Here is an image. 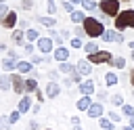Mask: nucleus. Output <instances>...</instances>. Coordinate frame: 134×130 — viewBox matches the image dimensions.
Returning <instances> with one entry per match:
<instances>
[{
    "label": "nucleus",
    "mask_w": 134,
    "mask_h": 130,
    "mask_svg": "<svg viewBox=\"0 0 134 130\" xmlns=\"http://www.w3.org/2000/svg\"><path fill=\"white\" fill-rule=\"evenodd\" d=\"M23 50H25V55H34V42H27L23 46Z\"/></svg>",
    "instance_id": "nucleus-43"
},
{
    "label": "nucleus",
    "mask_w": 134,
    "mask_h": 130,
    "mask_svg": "<svg viewBox=\"0 0 134 130\" xmlns=\"http://www.w3.org/2000/svg\"><path fill=\"white\" fill-rule=\"evenodd\" d=\"M84 44H86V42H84L82 38H75V36L69 40V46H71L73 50H77V48H84Z\"/></svg>",
    "instance_id": "nucleus-31"
},
{
    "label": "nucleus",
    "mask_w": 134,
    "mask_h": 130,
    "mask_svg": "<svg viewBox=\"0 0 134 130\" xmlns=\"http://www.w3.org/2000/svg\"><path fill=\"white\" fill-rule=\"evenodd\" d=\"M17 63L19 61H15L10 57H4L2 63H0V67H2V71H17Z\"/></svg>",
    "instance_id": "nucleus-18"
},
{
    "label": "nucleus",
    "mask_w": 134,
    "mask_h": 130,
    "mask_svg": "<svg viewBox=\"0 0 134 130\" xmlns=\"http://www.w3.org/2000/svg\"><path fill=\"white\" fill-rule=\"evenodd\" d=\"M75 67H77V73H82L84 78H90V75H92V63H90L88 59H80V61L75 63Z\"/></svg>",
    "instance_id": "nucleus-10"
},
{
    "label": "nucleus",
    "mask_w": 134,
    "mask_h": 130,
    "mask_svg": "<svg viewBox=\"0 0 134 130\" xmlns=\"http://www.w3.org/2000/svg\"><path fill=\"white\" fill-rule=\"evenodd\" d=\"M40 107H42V105H40V103H36V105L31 107V113H40Z\"/></svg>",
    "instance_id": "nucleus-49"
},
{
    "label": "nucleus",
    "mask_w": 134,
    "mask_h": 130,
    "mask_svg": "<svg viewBox=\"0 0 134 130\" xmlns=\"http://www.w3.org/2000/svg\"><path fill=\"white\" fill-rule=\"evenodd\" d=\"M10 40H13L15 46H25V31H23V29H13Z\"/></svg>",
    "instance_id": "nucleus-16"
},
{
    "label": "nucleus",
    "mask_w": 134,
    "mask_h": 130,
    "mask_svg": "<svg viewBox=\"0 0 134 130\" xmlns=\"http://www.w3.org/2000/svg\"><path fill=\"white\" fill-rule=\"evenodd\" d=\"M82 8H84V13H90L92 17H98V13H100L96 0H82Z\"/></svg>",
    "instance_id": "nucleus-13"
},
{
    "label": "nucleus",
    "mask_w": 134,
    "mask_h": 130,
    "mask_svg": "<svg viewBox=\"0 0 134 130\" xmlns=\"http://www.w3.org/2000/svg\"><path fill=\"white\" fill-rule=\"evenodd\" d=\"M71 128H73V130H84V128H82L80 124H75V126H71Z\"/></svg>",
    "instance_id": "nucleus-56"
},
{
    "label": "nucleus",
    "mask_w": 134,
    "mask_h": 130,
    "mask_svg": "<svg viewBox=\"0 0 134 130\" xmlns=\"http://www.w3.org/2000/svg\"><path fill=\"white\" fill-rule=\"evenodd\" d=\"M119 2H132V0H119Z\"/></svg>",
    "instance_id": "nucleus-60"
},
{
    "label": "nucleus",
    "mask_w": 134,
    "mask_h": 130,
    "mask_svg": "<svg viewBox=\"0 0 134 130\" xmlns=\"http://www.w3.org/2000/svg\"><path fill=\"white\" fill-rule=\"evenodd\" d=\"M36 99H38V103H42V101L46 99V94H44L42 90H36Z\"/></svg>",
    "instance_id": "nucleus-46"
},
{
    "label": "nucleus",
    "mask_w": 134,
    "mask_h": 130,
    "mask_svg": "<svg viewBox=\"0 0 134 130\" xmlns=\"http://www.w3.org/2000/svg\"><path fill=\"white\" fill-rule=\"evenodd\" d=\"M27 128H29V130H40V124H38V122H36V120H31V122H29V126H27Z\"/></svg>",
    "instance_id": "nucleus-47"
},
{
    "label": "nucleus",
    "mask_w": 134,
    "mask_h": 130,
    "mask_svg": "<svg viewBox=\"0 0 134 130\" xmlns=\"http://www.w3.org/2000/svg\"><path fill=\"white\" fill-rule=\"evenodd\" d=\"M98 126H100L103 130H113V128H115V124H113V122H111L109 117H105V115H103V117L98 120Z\"/></svg>",
    "instance_id": "nucleus-29"
},
{
    "label": "nucleus",
    "mask_w": 134,
    "mask_h": 130,
    "mask_svg": "<svg viewBox=\"0 0 134 130\" xmlns=\"http://www.w3.org/2000/svg\"><path fill=\"white\" fill-rule=\"evenodd\" d=\"M67 2H71V4H75V6H77V4L82 6V0H67Z\"/></svg>",
    "instance_id": "nucleus-54"
},
{
    "label": "nucleus",
    "mask_w": 134,
    "mask_h": 130,
    "mask_svg": "<svg viewBox=\"0 0 134 130\" xmlns=\"http://www.w3.org/2000/svg\"><path fill=\"white\" fill-rule=\"evenodd\" d=\"M46 4H48V6H46L48 15H50V17H54V15H57V2H54V0H46Z\"/></svg>",
    "instance_id": "nucleus-33"
},
{
    "label": "nucleus",
    "mask_w": 134,
    "mask_h": 130,
    "mask_svg": "<svg viewBox=\"0 0 134 130\" xmlns=\"http://www.w3.org/2000/svg\"><path fill=\"white\" fill-rule=\"evenodd\" d=\"M38 21H40L44 27H48V29H52V27L57 25V19H54V17H50V15H46V17H38Z\"/></svg>",
    "instance_id": "nucleus-24"
},
{
    "label": "nucleus",
    "mask_w": 134,
    "mask_h": 130,
    "mask_svg": "<svg viewBox=\"0 0 134 130\" xmlns=\"http://www.w3.org/2000/svg\"><path fill=\"white\" fill-rule=\"evenodd\" d=\"M19 29H25V31H27V29H29V21L21 19V21H19Z\"/></svg>",
    "instance_id": "nucleus-44"
},
{
    "label": "nucleus",
    "mask_w": 134,
    "mask_h": 130,
    "mask_svg": "<svg viewBox=\"0 0 134 130\" xmlns=\"http://www.w3.org/2000/svg\"><path fill=\"white\" fill-rule=\"evenodd\" d=\"M86 113H88V117H90V120H100V117L105 115V105H103V103H98V101H94Z\"/></svg>",
    "instance_id": "nucleus-8"
},
{
    "label": "nucleus",
    "mask_w": 134,
    "mask_h": 130,
    "mask_svg": "<svg viewBox=\"0 0 134 130\" xmlns=\"http://www.w3.org/2000/svg\"><path fill=\"white\" fill-rule=\"evenodd\" d=\"M132 2H134V0H132Z\"/></svg>",
    "instance_id": "nucleus-63"
},
{
    "label": "nucleus",
    "mask_w": 134,
    "mask_h": 130,
    "mask_svg": "<svg viewBox=\"0 0 134 130\" xmlns=\"http://www.w3.org/2000/svg\"><path fill=\"white\" fill-rule=\"evenodd\" d=\"M0 90H2V92L13 90V80H10V73H2V78H0Z\"/></svg>",
    "instance_id": "nucleus-21"
},
{
    "label": "nucleus",
    "mask_w": 134,
    "mask_h": 130,
    "mask_svg": "<svg viewBox=\"0 0 134 130\" xmlns=\"http://www.w3.org/2000/svg\"><path fill=\"white\" fill-rule=\"evenodd\" d=\"M36 4H34V0H21V8L23 10H31Z\"/></svg>",
    "instance_id": "nucleus-41"
},
{
    "label": "nucleus",
    "mask_w": 134,
    "mask_h": 130,
    "mask_svg": "<svg viewBox=\"0 0 134 130\" xmlns=\"http://www.w3.org/2000/svg\"><path fill=\"white\" fill-rule=\"evenodd\" d=\"M128 82H130V86L134 88V67L130 69V73H128Z\"/></svg>",
    "instance_id": "nucleus-48"
},
{
    "label": "nucleus",
    "mask_w": 134,
    "mask_h": 130,
    "mask_svg": "<svg viewBox=\"0 0 134 130\" xmlns=\"http://www.w3.org/2000/svg\"><path fill=\"white\" fill-rule=\"evenodd\" d=\"M36 44H38V50H40L42 55H50V52L54 50V42H52V38H48V36H42Z\"/></svg>",
    "instance_id": "nucleus-7"
},
{
    "label": "nucleus",
    "mask_w": 134,
    "mask_h": 130,
    "mask_svg": "<svg viewBox=\"0 0 134 130\" xmlns=\"http://www.w3.org/2000/svg\"><path fill=\"white\" fill-rule=\"evenodd\" d=\"M31 107H34L31 96H29V94H23V96H21V101H19V105H17V111L27 113V111H31Z\"/></svg>",
    "instance_id": "nucleus-15"
},
{
    "label": "nucleus",
    "mask_w": 134,
    "mask_h": 130,
    "mask_svg": "<svg viewBox=\"0 0 134 130\" xmlns=\"http://www.w3.org/2000/svg\"><path fill=\"white\" fill-rule=\"evenodd\" d=\"M77 92H80L82 96H92V94L96 92V84H94V80H92V78H84V82L77 84Z\"/></svg>",
    "instance_id": "nucleus-5"
},
{
    "label": "nucleus",
    "mask_w": 134,
    "mask_h": 130,
    "mask_svg": "<svg viewBox=\"0 0 134 130\" xmlns=\"http://www.w3.org/2000/svg\"><path fill=\"white\" fill-rule=\"evenodd\" d=\"M130 57H132V61H134V50H132V55H130Z\"/></svg>",
    "instance_id": "nucleus-59"
},
{
    "label": "nucleus",
    "mask_w": 134,
    "mask_h": 130,
    "mask_svg": "<svg viewBox=\"0 0 134 130\" xmlns=\"http://www.w3.org/2000/svg\"><path fill=\"white\" fill-rule=\"evenodd\" d=\"M109 67H113V69H124V67H126V59H124V57H117V55H115V57L111 59Z\"/></svg>",
    "instance_id": "nucleus-25"
},
{
    "label": "nucleus",
    "mask_w": 134,
    "mask_h": 130,
    "mask_svg": "<svg viewBox=\"0 0 134 130\" xmlns=\"http://www.w3.org/2000/svg\"><path fill=\"white\" fill-rule=\"evenodd\" d=\"M115 29L124 31V29H134V8H126L115 17Z\"/></svg>",
    "instance_id": "nucleus-2"
},
{
    "label": "nucleus",
    "mask_w": 134,
    "mask_h": 130,
    "mask_svg": "<svg viewBox=\"0 0 134 130\" xmlns=\"http://www.w3.org/2000/svg\"><path fill=\"white\" fill-rule=\"evenodd\" d=\"M21 115H23V113H21V111H17V109H15V111H13V113H10V115H8V120H10V124H17V122H19V120H21Z\"/></svg>",
    "instance_id": "nucleus-38"
},
{
    "label": "nucleus",
    "mask_w": 134,
    "mask_h": 130,
    "mask_svg": "<svg viewBox=\"0 0 134 130\" xmlns=\"http://www.w3.org/2000/svg\"><path fill=\"white\" fill-rule=\"evenodd\" d=\"M126 38H124V34L121 31H117V29H105V34H103V42H113V44H121Z\"/></svg>",
    "instance_id": "nucleus-6"
},
{
    "label": "nucleus",
    "mask_w": 134,
    "mask_h": 130,
    "mask_svg": "<svg viewBox=\"0 0 134 130\" xmlns=\"http://www.w3.org/2000/svg\"><path fill=\"white\" fill-rule=\"evenodd\" d=\"M0 52H6V44H2V42H0Z\"/></svg>",
    "instance_id": "nucleus-55"
},
{
    "label": "nucleus",
    "mask_w": 134,
    "mask_h": 130,
    "mask_svg": "<svg viewBox=\"0 0 134 130\" xmlns=\"http://www.w3.org/2000/svg\"><path fill=\"white\" fill-rule=\"evenodd\" d=\"M90 105H92V99H90V96H80L77 103H75V107H77L80 111H88Z\"/></svg>",
    "instance_id": "nucleus-23"
},
{
    "label": "nucleus",
    "mask_w": 134,
    "mask_h": 130,
    "mask_svg": "<svg viewBox=\"0 0 134 130\" xmlns=\"http://www.w3.org/2000/svg\"><path fill=\"white\" fill-rule=\"evenodd\" d=\"M113 57H115V55L109 52V50H98V52H94V55H88L86 59H88L92 65H103V63H111Z\"/></svg>",
    "instance_id": "nucleus-4"
},
{
    "label": "nucleus",
    "mask_w": 134,
    "mask_h": 130,
    "mask_svg": "<svg viewBox=\"0 0 134 130\" xmlns=\"http://www.w3.org/2000/svg\"><path fill=\"white\" fill-rule=\"evenodd\" d=\"M128 126H130V128L134 130V117H130V124H128Z\"/></svg>",
    "instance_id": "nucleus-57"
},
{
    "label": "nucleus",
    "mask_w": 134,
    "mask_h": 130,
    "mask_svg": "<svg viewBox=\"0 0 134 130\" xmlns=\"http://www.w3.org/2000/svg\"><path fill=\"white\" fill-rule=\"evenodd\" d=\"M44 94H46V99H57V96L61 94V84L48 80V84H46V88H44Z\"/></svg>",
    "instance_id": "nucleus-11"
},
{
    "label": "nucleus",
    "mask_w": 134,
    "mask_h": 130,
    "mask_svg": "<svg viewBox=\"0 0 134 130\" xmlns=\"http://www.w3.org/2000/svg\"><path fill=\"white\" fill-rule=\"evenodd\" d=\"M46 130H50V128H46Z\"/></svg>",
    "instance_id": "nucleus-62"
},
{
    "label": "nucleus",
    "mask_w": 134,
    "mask_h": 130,
    "mask_svg": "<svg viewBox=\"0 0 134 130\" xmlns=\"http://www.w3.org/2000/svg\"><path fill=\"white\" fill-rule=\"evenodd\" d=\"M42 36H40V31L38 29H34V27H29L27 31H25V40H29V42H38Z\"/></svg>",
    "instance_id": "nucleus-27"
},
{
    "label": "nucleus",
    "mask_w": 134,
    "mask_h": 130,
    "mask_svg": "<svg viewBox=\"0 0 134 130\" xmlns=\"http://www.w3.org/2000/svg\"><path fill=\"white\" fill-rule=\"evenodd\" d=\"M69 36H71L69 29H63V31H61V38H69Z\"/></svg>",
    "instance_id": "nucleus-50"
},
{
    "label": "nucleus",
    "mask_w": 134,
    "mask_h": 130,
    "mask_svg": "<svg viewBox=\"0 0 134 130\" xmlns=\"http://www.w3.org/2000/svg\"><path fill=\"white\" fill-rule=\"evenodd\" d=\"M86 13L84 10H73L71 15H69V19H71V23H75V25H84V21H86Z\"/></svg>",
    "instance_id": "nucleus-19"
},
{
    "label": "nucleus",
    "mask_w": 134,
    "mask_h": 130,
    "mask_svg": "<svg viewBox=\"0 0 134 130\" xmlns=\"http://www.w3.org/2000/svg\"><path fill=\"white\" fill-rule=\"evenodd\" d=\"M8 57H10V59H15V61H19V59H17V52H15V50H8Z\"/></svg>",
    "instance_id": "nucleus-51"
},
{
    "label": "nucleus",
    "mask_w": 134,
    "mask_h": 130,
    "mask_svg": "<svg viewBox=\"0 0 134 130\" xmlns=\"http://www.w3.org/2000/svg\"><path fill=\"white\" fill-rule=\"evenodd\" d=\"M103 82H105V86H107V88L117 86V84H119V75H117L115 71H107V73L103 75Z\"/></svg>",
    "instance_id": "nucleus-17"
},
{
    "label": "nucleus",
    "mask_w": 134,
    "mask_h": 130,
    "mask_svg": "<svg viewBox=\"0 0 134 130\" xmlns=\"http://www.w3.org/2000/svg\"><path fill=\"white\" fill-rule=\"evenodd\" d=\"M98 50H100V48H98V44H96L94 40H90V42L84 44V52H86V55H94V52H98Z\"/></svg>",
    "instance_id": "nucleus-28"
},
{
    "label": "nucleus",
    "mask_w": 134,
    "mask_h": 130,
    "mask_svg": "<svg viewBox=\"0 0 134 130\" xmlns=\"http://www.w3.org/2000/svg\"><path fill=\"white\" fill-rule=\"evenodd\" d=\"M84 29H86V36L92 38V40H94V38H103V34H105V23H103L100 19L88 15L86 21H84Z\"/></svg>",
    "instance_id": "nucleus-1"
},
{
    "label": "nucleus",
    "mask_w": 134,
    "mask_h": 130,
    "mask_svg": "<svg viewBox=\"0 0 134 130\" xmlns=\"http://www.w3.org/2000/svg\"><path fill=\"white\" fill-rule=\"evenodd\" d=\"M0 78H2V73H0Z\"/></svg>",
    "instance_id": "nucleus-61"
},
{
    "label": "nucleus",
    "mask_w": 134,
    "mask_h": 130,
    "mask_svg": "<svg viewBox=\"0 0 134 130\" xmlns=\"http://www.w3.org/2000/svg\"><path fill=\"white\" fill-rule=\"evenodd\" d=\"M107 99H109L107 90H96V101H98V103H103V101H107Z\"/></svg>",
    "instance_id": "nucleus-40"
},
{
    "label": "nucleus",
    "mask_w": 134,
    "mask_h": 130,
    "mask_svg": "<svg viewBox=\"0 0 134 130\" xmlns=\"http://www.w3.org/2000/svg\"><path fill=\"white\" fill-rule=\"evenodd\" d=\"M10 80H13V90L17 94H23L25 92V80L21 78V73H10Z\"/></svg>",
    "instance_id": "nucleus-12"
},
{
    "label": "nucleus",
    "mask_w": 134,
    "mask_h": 130,
    "mask_svg": "<svg viewBox=\"0 0 134 130\" xmlns=\"http://www.w3.org/2000/svg\"><path fill=\"white\" fill-rule=\"evenodd\" d=\"M98 8H100L103 15L115 19V17L121 13V2H119V0H98Z\"/></svg>",
    "instance_id": "nucleus-3"
},
{
    "label": "nucleus",
    "mask_w": 134,
    "mask_h": 130,
    "mask_svg": "<svg viewBox=\"0 0 134 130\" xmlns=\"http://www.w3.org/2000/svg\"><path fill=\"white\" fill-rule=\"evenodd\" d=\"M38 90V80L36 78H25V92H36Z\"/></svg>",
    "instance_id": "nucleus-26"
},
{
    "label": "nucleus",
    "mask_w": 134,
    "mask_h": 130,
    "mask_svg": "<svg viewBox=\"0 0 134 130\" xmlns=\"http://www.w3.org/2000/svg\"><path fill=\"white\" fill-rule=\"evenodd\" d=\"M59 71H61V73H65V75H69V78H71V75H73V73H75V71H77V67H75V65H71V63H69V61H67V63H59Z\"/></svg>",
    "instance_id": "nucleus-20"
},
{
    "label": "nucleus",
    "mask_w": 134,
    "mask_h": 130,
    "mask_svg": "<svg viewBox=\"0 0 134 130\" xmlns=\"http://www.w3.org/2000/svg\"><path fill=\"white\" fill-rule=\"evenodd\" d=\"M13 124H10V120H8V115H0V130H8Z\"/></svg>",
    "instance_id": "nucleus-34"
},
{
    "label": "nucleus",
    "mask_w": 134,
    "mask_h": 130,
    "mask_svg": "<svg viewBox=\"0 0 134 130\" xmlns=\"http://www.w3.org/2000/svg\"><path fill=\"white\" fill-rule=\"evenodd\" d=\"M0 23H2V27H6V29H13L15 25H19L17 13H15V10H10V13H8V15H6V17H4V19H2Z\"/></svg>",
    "instance_id": "nucleus-14"
},
{
    "label": "nucleus",
    "mask_w": 134,
    "mask_h": 130,
    "mask_svg": "<svg viewBox=\"0 0 134 130\" xmlns=\"http://www.w3.org/2000/svg\"><path fill=\"white\" fill-rule=\"evenodd\" d=\"M107 117H109V120H111L113 124H119L124 115H121V113H117V111H109V115H107Z\"/></svg>",
    "instance_id": "nucleus-35"
},
{
    "label": "nucleus",
    "mask_w": 134,
    "mask_h": 130,
    "mask_svg": "<svg viewBox=\"0 0 134 130\" xmlns=\"http://www.w3.org/2000/svg\"><path fill=\"white\" fill-rule=\"evenodd\" d=\"M17 71L19 73H31L34 71V63L31 61H19L17 63Z\"/></svg>",
    "instance_id": "nucleus-22"
},
{
    "label": "nucleus",
    "mask_w": 134,
    "mask_h": 130,
    "mask_svg": "<svg viewBox=\"0 0 134 130\" xmlns=\"http://www.w3.org/2000/svg\"><path fill=\"white\" fill-rule=\"evenodd\" d=\"M59 75H61V71H59V69H50V71H48V80H50V82H57V80H59Z\"/></svg>",
    "instance_id": "nucleus-39"
},
{
    "label": "nucleus",
    "mask_w": 134,
    "mask_h": 130,
    "mask_svg": "<svg viewBox=\"0 0 134 130\" xmlns=\"http://www.w3.org/2000/svg\"><path fill=\"white\" fill-rule=\"evenodd\" d=\"M61 6H63V10H65V13H69V15L75 10V4H71V2H67V0H63V2H61Z\"/></svg>",
    "instance_id": "nucleus-36"
},
{
    "label": "nucleus",
    "mask_w": 134,
    "mask_h": 130,
    "mask_svg": "<svg viewBox=\"0 0 134 130\" xmlns=\"http://www.w3.org/2000/svg\"><path fill=\"white\" fill-rule=\"evenodd\" d=\"M52 59L59 61V63H67L69 61V48L67 46H57L52 50Z\"/></svg>",
    "instance_id": "nucleus-9"
},
{
    "label": "nucleus",
    "mask_w": 134,
    "mask_h": 130,
    "mask_svg": "<svg viewBox=\"0 0 134 130\" xmlns=\"http://www.w3.org/2000/svg\"><path fill=\"white\" fill-rule=\"evenodd\" d=\"M124 130H132V128H130V126H124Z\"/></svg>",
    "instance_id": "nucleus-58"
},
{
    "label": "nucleus",
    "mask_w": 134,
    "mask_h": 130,
    "mask_svg": "<svg viewBox=\"0 0 134 130\" xmlns=\"http://www.w3.org/2000/svg\"><path fill=\"white\" fill-rule=\"evenodd\" d=\"M73 36H75V38H84V36H86V29H84V25H75V29H73Z\"/></svg>",
    "instance_id": "nucleus-37"
},
{
    "label": "nucleus",
    "mask_w": 134,
    "mask_h": 130,
    "mask_svg": "<svg viewBox=\"0 0 134 130\" xmlns=\"http://www.w3.org/2000/svg\"><path fill=\"white\" fill-rule=\"evenodd\" d=\"M31 63H34V65H40V63H44V57H38V55H34V57H31Z\"/></svg>",
    "instance_id": "nucleus-45"
},
{
    "label": "nucleus",
    "mask_w": 134,
    "mask_h": 130,
    "mask_svg": "<svg viewBox=\"0 0 134 130\" xmlns=\"http://www.w3.org/2000/svg\"><path fill=\"white\" fill-rule=\"evenodd\" d=\"M121 115H124V117H128V120H130V117H134V105L124 103V105H121Z\"/></svg>",
    "instance_id": "nucleus-30"
},
{
    "label": "nucleus",
    "mask_w": 134,
    "mask_h": 130,
    "mask_svg": "<svg viewBox=\"0 0 134 130\" xmlns=\"http://www.w3.org/2000/svg\"><path fill=\"white\" fill-rule=\"evenodd\" d=\"M128 48H130V50H134V40H128Z\"/></svg>",
    "instance_id": "nucleus-53"
},
{
    "label": "nucleus",
    "mask_w": 134,
    "mask_h": 130,
    "mask_svg": "<svg viewBox=\"0 0 134 130\" xmlns=\"http://www.w3.org/2000/svg\"><path fill=\"white\" fill-rule=\"evenodd\" d=\"M8 13H10V8H8V6L4 4V2H0V21H2V19H4V17H6Z\"/></svg>",
    "instance_id": "nucleus-42"
},
{
    "label": "nucleus",
    "mask_w": 134,
    "mask_h": 130,
    "mask_svg": "<svg viewBox=\"0 0 134 130\" xmlns=\"http://www.w3.org/2000/svg\"><path fill=\"white\" fill-rule=\"evenodd\" d=\"M69 122H71V126H75V124H80V117H75V115H73Z\"/></svg>",
    "instance_id": "nucleus-52"
},
{
    "label": "nucleus",
    "mask_w": 134,
    "mask_h": 130,
    "mask_svg": "<svg viewBox=\"0 0 134 130\" xmlns=\"http://www.w3.org/2000/svg\"><path fill=\"white\" fill-rule=\"evenodd\" d=\"M109 103H111V105H115V107H121V105H124V96L117 92V94H113V96L109 99Z\"/></svg>",
    "instance_id": "nucleus-32"
}]
</instances>
